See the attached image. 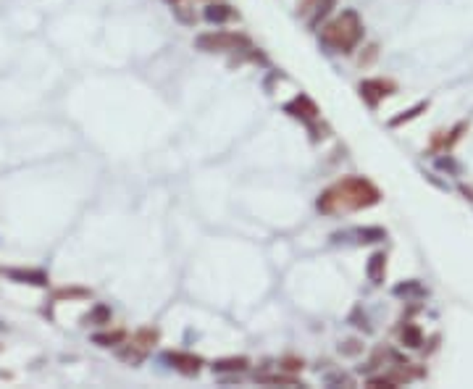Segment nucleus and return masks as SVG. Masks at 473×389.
<instances>
[{
    "mask_svg": "<svg viewBox=\"0 0 473 389\" xmlns=\"http://www.w3.org/2000/svg\"><path fill=\"white\" fill-rule=\"evenodd\" d=\"M206 16L210 21H226V19L234 16V11H229V5H210Z\"/></svg>",
    "mask_w": 473,
    "mask_h": 389,
    "instance_id": "obj_8",
    "label": "nucleus"
},
{
    "mask_svg": "<svg viewBox=\"0 0 473 389\" xmlns=\"http://www.w3.org/2000/svg\"><path fill=\"white\" fill-rule=\"evenodd\" d=\"M3 276L14 279L19 285H34V287H45L47 285V274L37 269H0Z\"/></svg>",
    "mask_w": 473,
    "mask_h": 389,
    "instance_id": "obj_5",
    "label": "nucleus"
},
{
    "mask_svg": "<svg viewBox=\"0 0 473 389\" xmlns=\"http://www.w3.org/2000/svg\"><path fill=\"white\" fill-rule=\"evenodd\" d=\"M384 271H386V255L384 253H376L373 258H371V266H368L371 279L379 285V282L384 279Z\"/></svg>",
    "mask_w": 473,
    "mask_h": 389,
    "instance_id": "obj_7",
    "label": "nucleus"
},
{
    "mask_svg": "<svg viewBox=\"0 0 473 389\" xmlns=\"http://www.w3.org/2000/svg\"><path fill=\"white\" fill-rule=\"evenodd\" d=\"M324 45H329L337 53H353L358 43L363 40V21L358 19L355 11H342L334 21H329L321 32Z\"/></svg>",
    "mask_w": 473,
    "mask_h": 389,
    "instance_id": "obj_2",
    "label": "nucleus"
},
{
    "mask_svg": "<svg viewBox=\"0 0 473 389\" xmlns=\"http://www.w3.org/2000/svg\"><path fill=\"white\" fill-rule=\"evenodd\" d=\"M168 360L177 366L179 371H184V374H197L200 366H203V360L197 358V355H184V353H171Z\"/></svg>",
    "mask_w": 473,
    "mask_h": 389,
    "instance_id": "obj_6",
    "label": "nucleus"
},
{
    "mask_svg": "<svg viewBox=\"0 0 473 389\" xmlns=\"http://www.w3.org/2000/svg\"><path fill=\"white\" fill-rule=\"evenodd\" d=\"M284 368H287V371H297V368H302V360L287 358V360H284Z\"/></svg>",
    "mask_w": 473,
    "mask_h": 389,
    "instance_id": "obj_14",
    "label": "nucleus"
},
{
    "mask_svg": "<svg viewBox=\"0 0 473 389\" xmlns=\"http://www.w3.org/2000/svg\"><path fill=\"white\" fill-rule=\"evenodd\" d=\"M213 368H219V371H245V368H248V360L245 358L221 360V363H216Z\"/></svg>",
    "mask_w": 473,
    "mask_h": 389,
    "instance_id": "obj_9",
    "label": "nucleus"
},
{
    "mask_svg": "<svg viewBox=\"0 0 473 389\" xmlns=\"http://www.w3.org/2000/svg\"><path fill=\"white\" fill-rule=\"evenodd\" d=\"M153 342H158V331L145 329V331H140V334H134V344H137V347H150Z\"/></svg>",
    "mask_w": 473,
    "mask_h": 389,
    "instance_id": "obj_10",
    "label": "nucleus"
},
{
    "mask_svg": "<svg viewBox=\"0 0 473 389\" xmlns=\"http://www.w3.org/2000/svg\"><path fill=\"white\" fill-rule=\"evenodd\" d=\"M426 105H429V103H421V105H415L413 111H408V113H405V116H399V119H395V121H392V124H395V126H399V124H402V121H410V119H415V116H418V111H424V108H426Z\"/></svg>",
    "mask_w": 473,
    "mask_h": 389,
    "instance_id": "obj_13",
    "label": "nucleus"
},
{
    "mask_svg": "<svg viewBox=\"0 0 473 389\" xmlns=\"http://www.w3.org/2000/svg\"><path fill=\"white\" fill-rule=\"evenodd\" d=\"M382 192L363 177H344L337 184H331L326 192H321L318 197V210L321 213H340V210H360L376 205Z\"/></svg>",
    "mask_w": 473,
    "mask_h": 389,
    "instance_id": "obj_1",
    "label": "nucleus"
},
{
    "mask_svg": "<svg viewBox=\"0 0 473 389\" xmlns=\"http://www.w3.org/2000/svg\"><path fill=\"white\" fill-rule=\"evenodd\" d=\"M402 342L408 344V347H421V331L415 329V326H410L408 331H402Z\"/></svg>",
    "mask_w": 473,
    "mask_h": 389,
    "instance_id": "obj_12",
    "label": "nucleus"
},
{
    "mask_svg": "<svg viewBox=\"0 0 473 389\" xmlns=\"http://www.w3.org/2000/svg\"><path fill=\"white\" fill-rule=\"evenodd\" d=\"M395 90H397V85H395V82H389V79H368V82H363V85H360V95H363L371 105H376L382 98L392 95Z\"/></svg>",
    "mask_w": 473,
    "mask_h": 389,
    "instance_id": "obj_4",
    "label": "nucleus"
},
{
    "mask_svg": "<svg viewBox=\"0 0 473 389\" xmlns=\"http://www.w3.org/2000/svg\"><path fill=\"white\" fill-rule=\"evenodd\" d=\"M197 45L203 47V50H236V47H248L250 43H248V37H242V34H232V32H219V34H203L200 40H197Z\"/></svg>",
    "mask_w": 473,
    "mask_h": 389,
    "instance_id": "obj_3",
    "label": "nucleus"
},
{
    "mask_svg": "<svg viewBox=\"0 0 473 389\" xmlns=\"http://www.w3.org/2000/svg\"><path fill=\"white\" fill-rule=\"evenodd\" d=\"M124 340V331H113V334H98L95 337V342L103 344V347H111V344H116Z\"/></svg>",
    "mask_w": 473,
    "mask_h": 389,
    "instance_id": "obj_11",
    "label": "nucleus"
}]
</instances>
